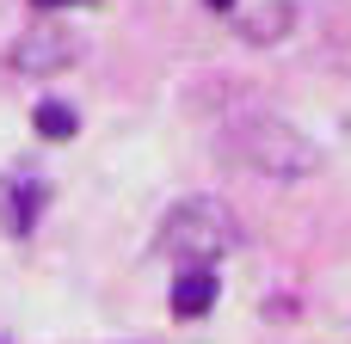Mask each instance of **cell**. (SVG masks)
Segmentation results:
<instances>
[{
	"label": "cell",
	"mask_w": 351,
	"mask_h": 344,
	"mask_svg": "<svg viewBox=\"0 0 351 344\" xmlns=\"http://www.w3.org/2000/svg\"><path fill=\"white\" fill-rule=\"evenodd\" d=\"M216 142H222V154L234 166L265 172V178H308V172H321V148L296 123H284L278 111H234Z\"/></svg>",
	"instance_id": "6da1fadb"
},
{
	"label": "cell",
	"mask_w": 351,
	"mask_h": 344,
	"mask_svg": "<svg viewBox=\"0 0 351 344\" xmlns=\"http://www.w3.org/2000/svg\"><path fill=\"white\" fill-rule=\"evenodd\" d=\"M241 246V222L222 197H185L167 209L160 234H154V252L173 259L179 271H210L216 259H228Z\"/></svg>",
	"instance_id": "7a4b0ae2"
},
{
	"label": "cell",
	"mask_w": 351,
	"mask_h": 344,
	"mask_svg": "<svg viewBox=\"0 0 351 344\" xmlns=\"http://www.w3.org/2000/svg\"><path fill=\"white\" fill-rule=\"evenodd\" d=\"M80 31H68V25H31V31H19L12 37V49H6V62H12V74H31V80H43V74H62V68H74L80 62Z\"/></svg>",
	"instance_id": "3957f363"
},
{
	"label": "cell",
	"mask_w": 351,
	"mask_h": 344,
	"mask_svg": "<svg viewBox=\"0 0 351 344\" xmlns=\"http://www.w3.org/2000/svg\"><path fill=\"white\" fill-rule=\"evenodd\" d=\"M228 25H234V37H241V43L265 49V43L290 37L296 6H290V0H234V6H228Z\"/></svg>",
	"instance_id": "277c9868"
},
{
	"label": "cell",
	"mask_w": 351,
	"mask_h": 344,
	"mask_svg": "<svg viewBox=\"0 0 351 344\" xmlns=\"http://www.w3.org/2000/svg\"><path fill=\"white\" fill-rule=\"evenodd\" d=\"M43 197H49V191H43L37 178H19V185H6V191H0V222H6L12 234H31V228H37V209H43Z\"/></svg>",
	"instance_id": "5b68a950"
},
{
	"label": "cell",
	"mask_w": 351,
	"mask_h": 344,
	"mask_svg": "<svg viewBox=\"0 0 351 344\" xmlns=\"http://www.w3.org/2000/svg\"><path fill=\"white\" fill-rule=\"evenodd\" d=\"M216 308V271H179L173 277V314L179 320H204Z\"/></svg>",
	"instance_id": "8992f818"
},
{
	"label": "cell",
	"mask_w": 351,
	"mask_h": 344,
	"mask_svg": "<svg viewBox=\"0 0 351 344\" xmlns=\"http://www.w3.org/2000/svg\"><path fill=\"white\" fill-rule=\"evenodd\" d=\"M31 123H37V135H43V142H68V135L80 129V111H74V105H62V98H43Z\"/></svg>",
	"instance_id": "52a82bcc"
},
{
	"label": "cell",
	"mask_w": 351,
	"mask_h": 344,
	"mask_svg": "<svg viewBox=\"0 0 351 344\" xmlns=\"http://www.w3.org/2000/svg\"><path fill=\"white\" fill-rule=\"evenodd\" d=\"M31 6H43V12H62V6H74V0H31Z\"/></svg>",
	"instance_id": "ba28073f"
},
{
	"label": "cell",
	"mask_w": 351,
	"mask_h": 344,
	"mask_svg": "<svg viewBox=\"0 0 351 344\" xmlns=\"http://www.w3.org/2000/svg\"><path fill=\"white\" fill-rule=\"evenodd\" d=\"M210 6H222V12H228V6H234V0H210Z\"/></svg>",
	"instance_id": "9c48e42d"
},
{
	"label": "cell",
	"mask_w": 351,
	"mask_h": 344,
	"mask_svg": "<svg viewBox=\"0 0 351 344\" xmlns=\"http://www.w3.org/2000/svg\"><path fill=\"white\" fill-rule=\"evenodd\" d=\"M0 344H12V339H6V332H0Z\"/></svg>",
	"instance_id": "30bf717a"
}]
</instances>
